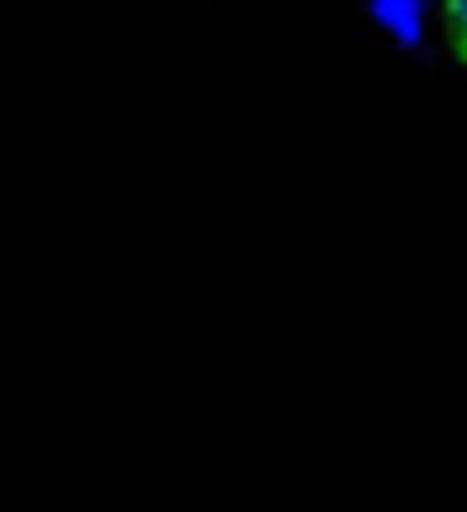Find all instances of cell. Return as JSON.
<instances>
[]
</instances>
